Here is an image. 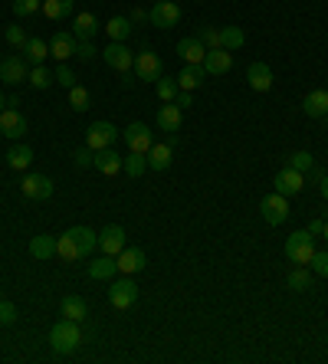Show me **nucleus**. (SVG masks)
Here are the masks:
<instances>
[{"mask_svg": "<svg viewBox=\"0 0 328 364\" xmlns=\"http://www.w3.org/2000/svg\"><path fill=\"white\" fill-rule=\"evenodd\" d=\"M7 43H10L13 50H24V46H26L24 26H7Z\"/></svg>", "mask_w": 328, "mask_h": 364, "instance_id": "nucleus-46", "label": "nucleus"}, {"mask_svg": "<svg viewBox=\"0 0 328 364\" xmlns=\"http://www.w3.org/2000/svg\"><path fill=\"white\" fill-rule=\"evenodd\" d=\"M73 158H76V167H89V164L95 161V151H92V148H79Z\"/></svg>", "mask_w": 328, "mask_h": 364, "instance_id": "nucleus-49", "label": "nucleus"}, {"mask_svg": "<svg viewBox=\"0 0 328 364\" xmlns=\"http://www.w3.org/2000/svg\"><path fill=\"white\" fill-rule=\"evenodd\" d=\"M56 256H60V260H66V263H79V260H82V253H79V246L73 243V237H69V233H63V237L56 239Z\"/></svg>", "mask_w": 328, "mask_h": 364, "instance_id": "nucleus-30", "label": "nucleus"}, {"mask_svg": "<svg viewBox=\"0 0 328 364\" xmlns=\"http://www.w3.org/2000/svg\"><path fill=\"white\" fill-rule=\"evenodd\" d=\"M109 302H112V309L125 312V309H131V305L138 302V286L128 276L118 279V282H112V289H109Z\"/></svg>", "mask_w": 328, "mask_h": 364, "instance_id": "nucleus-4", "label": "nucleus"}, {"mask_svg": "<svg viewBox=\"0 0 328 364\" xmlns=\"http://www.w3.org/2000/svg\"><path fill=\"white\" fill-rule=\"evenodd\" d=\"M322 230H325V220H312V224H309V233H312V237H322Z\"/></svg>", "mask_w": 328, "mask_h": 364, "instance_id": "nucleus-51", "label": "nucleus"}, {"mask_svg": "<svg viewBox=\"0 0 328 364\" xmlns=\"http://www.w3.org/2000/svg\"><path fill=\"white\" fill-rule=\"evenodd\" d=\"M66 233H69V237H73V243L79 246V253H82V260H86L89 253H92L95 246H99V237H95V233H92L89 226H69Z\"/></svg>", "mask_w": 328, "mask_h": 364, "instance_id": "nucleus-21", "label": "nucleus"}, {"mask_svg": "<svg viewBox=\"0 0 328 364\" xmlns=\"http://www.w3.org/2000/svg\"><path fill=\"white\" fill-rule=\"evenodd\" d=\"M259 210H263V220H266V224H269V226H279V224H286V217H289V201H286L282 194H269V197H263Z\"/></svg>", "mask_w": 328, "mask_h": 364, "instance_id": "nucleus-8", "label": "nucleus"}, {"mask_svg": "<svg viewBox=\"0 0 328 364\" xmlns=\"http://www.w3.org/2000/svg\"><path fill=\"white\" fill-rule=\"evenodd\" d=\"M10 7H13V13H17V17H33V13H37L43 3H39V0H13Z\"/></svg>", "mask_w": 328, "mask_h": 364, "instance_id": "nucleus-44", "label": "nucleus"}, {"mask_svg": "<svg viewBox=\"0 0 328 364\" xmlns=\"http://www.w3.org/2000/svg\"><path fill=\"white\" fill-rule=\"evenodd\" d=\"M312 273L316 276H322V279H328V253H322V250H316V256H312Z\"/></svg>", "mask_w": 328, "mask_h": 364, "instance_id": "nucleus-45", "label": "nucleus"}, {"mask_svg": "<svg viewBox=\"0 0 328 364\" xmlns=\"http://www.w3.org/2000/svg\"><path fill=\"white\" fill-rule=\"evenodd\" d=\"M318 190H322V197L328 201V174H322V177H318Z\"/></svg>", "mask_w": 328, "mask_h": 364, "instance_id": "nucleus-53", "label": "nucleus"}, {"mask_svg": "<svg viewBox=\"0 0 328 364\" xmlns=\"http://www.w3.org/2000/svg\"><path fill=\"white\" fill-rule=\"evenodd\" d=\"M243 43H246V33H243L240 26H224V30H220V46H224V50H240Z\"/></svg>", "mask_w": 328, "mask_h": 364, "instance_id": "nucleus-32", "label": "nucleus"}, {"mask_svg": "<svg viewBox=\"0 0 328 364\" xmlns=\"http://www.w3.org/2000/svg\"><path fill=\"white\" fill-rule=\"evenodd\" d=\"M26 75H30V69H26L24 56H7V60L0 63V79H3V82H10V86L24 82Z\"/></svg>", "mask_w": 328, "mask_h": 364, "instance_id": "nucleus-15", "label": "nucleus"}, {"mask_svg": "<svg viewBox=\"0 0 328 364\" xmlns=\"http://www.w3.org/2000/svg\"><path fill=\"white\" fill-rule=\"evenodd\" d=\"M115 138H118V128L112 122H92L86 131V148L102 151V148H112Z\"/></svg>", "mask_w": 328, "mask_h": 364, "instance_id": "nucleus-3", "label": "nucleus"}, {"mask_svg": "<svg viewBox=\"0 0 328 364\" xmlns=\"http://www.w3.org/2000/svg\"><path fill=\"white\" fill-rule=\"evenodd\" d=\"M115 269H118L115 256H105V260H95V263H89V276H92V279H109Z\"/></svg>", "mask_w": 328, "mask_h": 364, "instance_id": "nucleus-36", "label": "nucleus"}, {"mask_svg": "<svg viewBox=\"0 0 328 364\" xmlns=\"http://www.w3.org/2000/svg\"><path fill=\"white\" fill-rule=\"evenodd\" d=\"M30 161H33V148H26V145H17V148L7 151V164H10L13 171H24V167H30Z\"/></svg>", "mask_w": 328, "mask_h": 364, "instance_id": "nucleus-33", "label": "nucleus"}, {"mask_svg": "<svg viewBox=\"0 0 328 364\" xmlns=\"http://www.w3.org/2000/svg\"><path fill=\"white\" fill-rule=\"evenodd\" d=\"M135 73H138V79H145V82H158V79L164 75V66H161V60H158V53H152V50L138 53Z\"/></svg>", "mask_w": 328, "mask_h": 364, "instance_id": "nucleus-11", "label": "nucleus"}, {"mask_svg": "<svg viewBox=\"0 0 328 364\" xmlns=\"http://www.w3.org/2000/svg\"><path fill=\"white\" fill-rule=\"evenodd\" d=\"M50 56V46L43 43L39 37H33V39H26V46H24V60L26 63H33V66H39L43 60Z\"/></svg>", "mask_w": 328, "mask_h": 364, "instance_id": "nucleus-29", "label": "nucleus"}, {"mask_svg": "<svg viewBox=\"0 0 328 364\" xmlns=\"http://www.w3.org/2000/svg\"><path fill=\"white\" fill-rule=\"evenodd\" d=\"M158 128L161 131H177L181 128V109H177L174 102H164L161 109H158Z\"/></svg>", "mask_w": 328, "mask_h": 364, "instance_id": "nucleus-24", "label": "nucleus"}, {"mask_svg": "<svg viewBox=\"0 0 328 364\" xmlns=\"http://www.w3.org/2000/svg\"><path fill=\"white\" fill-rule=\"evenodd\" d=\"M0 131H3L7 138H24L26 131H30V122H26V115L17 112V109H3V112H0Z\"/></svg>", "mask_w": 328, "mask_h": 364, "instance_id": "nucleus-10", "label": "nucleus"}, {"mask_svg": "<svg viewBox=\"0 0 328 364\" xmlns=\"http://www.w3.org/2000/svg\"><path fill=\"white\" fill-rule=\"evenodd\" d=\"M99 246H102L105 256H118V253L125 250V230H122V226H115V224H109L99 233Z\"/></svg>", "mask_w": 328, "mask_h": 364, "instance_id": "nucleus-14", "label": "nucleus"}, {"mask_svg": "<svg viewBox=\"0 0 328 364\" xmlns=\"http://www.w3.org/2000/svg\"><path fill=\"white\" fill-rule=\"evenodd\" d=\"M286 286L295 289V292H305L309 286H312V273H309L305 266H295V269L289 273V279H286Z\"/></svg>", "mask_w": 328, "mask_h": 364, "instance_id": "nucleus-35", "label": "nucleus"}, {"mask_svg": "<svg viewBox=\"0 0 328 364\" xmlns=\"http://www.w3.org/2000/svg\"><path fill=\"white\" fill-rule=\"evenodd\" d=\"M30 253H33V260H53L56 256V237H46V233L33 237L30 239Z\"/></svg>", "mask_w": 328, "mask_h": 364, "instance_id": "nucleus-26", "label": "nucleus"}, {"mask_svg": "<svg viewBox=\"0 0 328 364\" xmlns=\"http://www.w3.org/2000/svg\"><path fill=\"white\" fill-rule=\"evenodd\" d=\"M122 138H125L128 151H138V154H148L154 145V135L148 125H141V122H131V125L122 131Z\"/></svg>", "mask_w": 328, "mask_h": 364, "instance_id": "nucleus-6", "label": "nucleus"}, {"mask_svg": "<svg viewBox=\"0 0 328 364\" xmlns=\"http://www.w3.org/2000/svg\"><path fill=\"white\" fill-rule=\"evenodd\" d=\"M302 109L309 118H322V115H328V92L325 89H316V92H309L302 99Z\"/></svg>", "mask_w": 328, "mask_h": 364, "instance_id": "nucleus-22", "label": "nucleus"}, {"mask_svg": "<svg viewBox=\"0 0 328 364\" xmlns=\"http://www.w3.org/2000/svg\"><path fill=\"white\" fill-rule=\"evenodd\" d=\"M322 237H325V243H328V220H325V230H322Z\"/></svg>", "mask_w": 328, "mask_h": 364, "instance_id": "nucleus-55", "label": "nucleus"}, {"mask_svg": "<svg viewBox=\"0 0 328 364\" xmlns=\"http://www.w3.org/2000/svg\"><path fill=\"white\" fill-rule=\"evenodd\" d=\"M131 20L128 17H112L109 24H105V33H109V39H115V43H125L128 37H131Z\"/></svg>", "mask_w": 328, "mask_h": 364, "instance_id": "nucleus-27", "label": "nucleus"}, {"mask_svg": "<svg viewBox=\"0 0 328 364\" xmlns=\"http://www.w3.org/2000/svg\"><path fill=\"white\" fill-rule=\"evenodd\" d=\"M197 39H201L207 50H217V46H220V30H217V26H201Z\"/></svg>", "mask_w": 328, "mask_h": 364, "instance_id": "nucleus-42", "label": "nucleus"}, {"mask_svg": "<svg viewBox=\"0 0 328 364\" xmlns=\"http://www.w3.org/2000/svg\"><path fill=\"white\" fill-rule=\"evenodd\" d=\"M115 263H118V269H122L125 276H131V273H141V269H145V253L125 246V250L115 256Z\"/></svg>", "mask_w": 328, "mask_h": 364, "instance_id": "nucleus-20", "label": "nucleus"}, {"mask_svg": "<svg viewBox=\"0 0 328 364\" xmlns=\"http://www.w3.org/2000/svg\"><path fill=\"white\" fill-rule=\"evenodd\" d=\"M76 56L89 63V60H95V56H99V50L92 46V39H76Z\"/></svg>", "mask_w": 328, "mask_h": 364, "instance_id": "nucleus-47", "label": "nucleus"}, {"mask_svg": "<svg viewBox=\"0 0 328 364\" xmlns=\"http://www.w3.org/2000/svg\"><path fill=\"white\" fill-rule=\"evenodd\" d=\"M86 315H89L86 299H79V295H66V299H63V318H73V322H82Z\"/></svg>", "mask_w": 328, "mask_h": 364, "instance_id": "nucleus-31", "label": "nucleus"}, {"mask_svg": "<svg viewBox=\"0 0 328 364\" xmlns=\"http://www.w3.org/2000/svg\"><path fill=\"white\" fill-rule=\"evenodd\" d=\"M20 190L30 201H46V197H53V181L46 174H26L20 181Z\"/></svg>", "mask_w": 328, "mask_h": 364, "instance_id": "nucleus-9", "label": "nucleus"}, {"mask_svg": "<svg viewBox=\"0 0 328 364\" xmlns=\"http://www.w3.org/2000/svg\"><path fill=\"white\" fill-rule=\"evenodd\" d=\"M203 75H207V69H203L201 63H188L181 69V75H177V86L184 89V92H194V89L203 82Z\"/></svg>", "mask_w": 328, "mask_h": 364, "instance_id": "nucleus-23", "label": "nucleus"}, {"mask_svg": "<svg viewBox=\"0 0 328 364\" xmlns=\"http://www.w3.org/2000/svg\"><path fill=\"white\" fill-rule=\"evenodd\" d=\"M17 322V309L13 302H0V325H13Z\"/></svg>", "mask_w": 328, "mask_h": 364, "instance_id": "nucleus-48", "label": "nucleus"}, {"mask_svg": "<svg viewBox=\"0 0 328 364\" xmlns=\"http://www.w3.org/2000/svg\"><path fill=\"white\" fill-rule=\"evenodd\" d=\"M286 256H289L295 266H309L312 256H316V237L309 230H295L289 239H286Z\"/></svg>", "mask_w": 328, "mask_h": 364, "instance_id": "nucleus-2", "label": "nucleus"}, {"mask_svg": "<svg viewBox=\"0 0 328 364\" xmlns=\"http://www.w3.org/2000/svg\"><path fill=\"white\" fill-rule=\"evenodd\" d=\"M50 345L60 354L76 352L79 345H82V328H79V322H73V318H60V322L50 328Z\"/></svg>", "mask_w": 328, "mask_h": 364, "instance_id": "nucleus-1", "label": "nucleus"}, {"mask_svg": "<svg viewBox=\"0 0 328 364\" xmlns=\"http://www.w3.org/2000/svg\"><path fill=\"white\" fill-rule=\"evenodd\" d=\"M50 56L56 63H66L69 56H76V33H56L50 43Z\"/></svg>", "mask_w": 328, "mask_h": 364, "instance_id": "nucleus-16", "label": "nucleus"}, {"mask_svg": "<svg viewBox=\"0 0 328 364\" xmlns=\"http://www.w3.org/2000/svg\"><path fill=\"white\" fill-rule=\"evenodd\" d=\"M148 20H152V26L171 30V26H177V20H181V7H177L174 0H158L152 10H148Z\"/></svg>", "mask_w": 328, "mask_h": 364, "instance_id": "nucleus-7", "label": "nucleus"}, {"mask_svg": "<svg viewBox=\"0 0 328 364\" xmlns=\"http://www.w3.org/2000/svg\"><path fill=\"white\" fill-rule=\"evenodd\" d=\"M7 105H10V102L3 99V92H0V112H3V109H7Z\"/></svg>", "mask_w": 328, "mask_h": 364, "instance_id": "nucleus-54", "label": "nucleus"}, {"mask_svg": "<svg viewBox=\"0 0 328 364\" xmlns=\"http://www.w3.org/2000/svg\"><path fill=\"white\" fill-rule=\"evenodd\" d=\"M246 82H250L256 92H269V89H273V69L266 63H253L250 69H246Z\"/></svg>", "mask_w": 328, "mask_h": 364, "instance_id": "nucleus-19", "label": "nucleus"}, {"mask_svg": "<svg viewBox=\"0 0 328 364\" xmlns=\"http://www.w3.org/2000/svg\"><path fill=\"white\" fill-rule=\"evenodd\" d=\"M102 60L112 66V69H118V73H128V69H135V53L128 50L125 43H115V39H109V46L102 50Z\"/></svg>", "mask_w": 328, "mask_h": 364, "instance_id": "nucleus-5", "label": "nucleus"}, {"mask_svg": "<svg viewBox=\"0 0 328 364\" xmlns=\"http://www.w3.org/2000/svg\"><path fill=\"white\" fill-rule=\"evenodd\" d=\"M203 69H207V75H224L233 69V53L224 50V46H217V50H207V56H203Z\"/></svg>", "mask_w": 328, "mask_h": 364, "instance_id": "nucleus-13", "label": "nucleus"}, {"mask_svg": "<svg viewBox=\"0 0 328 364\" xmlns=\"http://www.w3.org/2000/svg\"><path fill=\"white\" fill-rule=\"evenodd\" d=\"M73 33L76 39H92L99 33V20H95V13H76V24H73Z\"/></svg>", "mask_w": 328, "mask_h": 364, "instance_id": "nucleus-25", "label": "nucleus"}, {"mask_svg": "<svg viewBox=\"0 0 328 364\" xmlns=\"http://www.w3.org/2000/svg\"><path fill=\"white\" fill-rule=\"evenodd\" d=\"M273 188H276V194H282V197H292V194H302L305 177H302V171L282 167V171L276 174V181H273Z\"/></svg>", "mask_w": 328, "mask_h": 364, "instance_id": "nucleus-12", "label": "nucleus"}, {"mask_svg": "<svg viewBox=\"0 0 328 364\" xmlns=\"http://www.w3.org/2000/svg\"><path fill=\"white\" fill-rule=\"evenodd\" d=\"M69 105L76 109V112H86L89 109V92L82 86H73L69 89Z\"/></svg>", "mask_w": 328, "mask_h": 364, "instance_id": "nucleus-41", "label": "nucleus"}, {"mask_svg": "<svg viewBox=\"0 0 328 364\" xmlns=\"http://www.w3.org/2000/svg\"><path fill=\"white\" fill-rule=\"evenodd\" d=\"M26 82H33V89H50L53 73H50V69H46L43 63H39V66H33V69H30V75H26Z\"/></svg>", "mask_w": 328, "mask_h": 364, "instance_id": "nucleus-40", "label": "nucleus"}, {"mask_svg": "<svg viewBox=\"0 0 328 364\" xmlns=\"http://www.w3.org/2000/svg\"><path fill=\"white\" fill-rule=\"evenodd\" d=\"M122 171H125L128 177H141L145 171H148V158H145V154H138V151H131L125 161H122Z\"/></svg>", "mask_w": 328, "mask_h": 364, "instance_id": "nucleus-34", "label": "nucleus"}, {"mask_svg": "<svg viewBox=\"0 0 328 364\" xmlns=\"http://www.w3.org/2000/svg\"><path fill=\"white\" fill-rule=\"evenodd\" d=\"M43 13H46L50 20L69 17V13H73V0H43Z\"/></svg>", "mask_w": 328, "mask_h": 364, "instance_id": "nucleus-37", "label": "nucleus"}, {"mask_svg": "<svg viewBox=\"0 0 328 364\" xmlns=\"http://www.w3.org/2000/svg\"><path fill=\"white\" fill-rule=\"evenodd\" d=\"M177 56L184 60V63H203V56H207V46H203L197 37H184L177 43Z\"/></svg>", "mask_w": 328, "mask_h": 364, "instance_id": "nucleus-18", "label": "nucleus"}, {"mask_svg": "<svg viewBox=\"0 0 328 364\" xmlns=\"http://www.w3.org/2000/svg\"><path fill=\"white\" fill-rule=\"evenodd\" d=\"M145 17H148V13L141 10V7H135V10H131V17H128V20H131V24H141Z\"/></svg>", "mask_w": 328, "mask_h": 364, "instance_id": "nucleus-52", "label": "nucleus"}, {"mask_svg": "<svg viewBox=\"0 0 328 364\" xmlns=\"http://www.w3.org/2000/svg\"><path fill=\"white\" fill-rule=\"evenodd\" d=\"M122 161H125V158H118V154H115V148H102V151H95V161H92V167H95L99 174L112 177V174H118V171H122Z\"/></svg>", "mask_w": 328, "mask_h": 364, "instance_id": "nucleus-17", "label": "nucleus"}, {"mask_svg": "<svg viewBox=\"0 0 328 364\" xmlns=\"http://www.w3.org/2000/svg\"><path fill=\"white\" fill-rule=\"evenodd\" d=\"M154 89H158V99L161 102H174L177 99V92H181V86H177V79H158L154 82Z\"/></svg>", "mask_w": 328, "mask_h": 364, "instance_id": "nucleus-39", "label": "nucleus"}, {"mask_svg": "<svg viewBox=\"0 0 328 364\" xmlns=\"http://www.w3.org/2000/svg\"><path fill=\"white\" fill-rule=\"evenodd\" d=\"M152 171H167L171 167V145H152V151L145 154Z\"/></svg>", "mask_w": 328, "mask_h": 364, "instance_id": "nucleus-28", "label": "nucleus"}, {"mask_svg": "<svg viewBox=\"0 0 328 364\" xmlns=\"http://www.w3.org/2000/svg\"><path fill=\"white\" fill-rule=\"evenodd\" d=\"M53 79H56L60 86H66V89L76 86V73H73V69H69L66 63H56V73H53Z\"/></svg>", "mask_w": 328, "mask_h": 364, "instance_id": "nucleus-43", "label": "nucleus"}, {"mask_svg": "<svg viewBox=\"0 0 328 364\" xmlns=\"http://www.w3.org/2000/svg\"><path fill=\"white\" fill-rule=\"evenodd\" d=\"M174 105H177V109H188V105H194V95H190V92H177Z\"/></svg>", "mask_w": 328, "mask_h": 364, "instance_id": "nucleus-50", "label": "nucleus"}, {"mask_svg": "<svg viewBox=\"0 0 328 364\" xmlns=\"http://www.w3.org/2000/svg\"><path fill=\"white\" fill-rule=\"evenodd\" d=\"M312 164H316V158L309 154V151H295V154H289L286 158V167H292V171H312Z\"/></svg>", "mask_w": 328, "mask_h": 364, "instance_id": "nucleus-38", "label": "nucleus"}]
</instances>
